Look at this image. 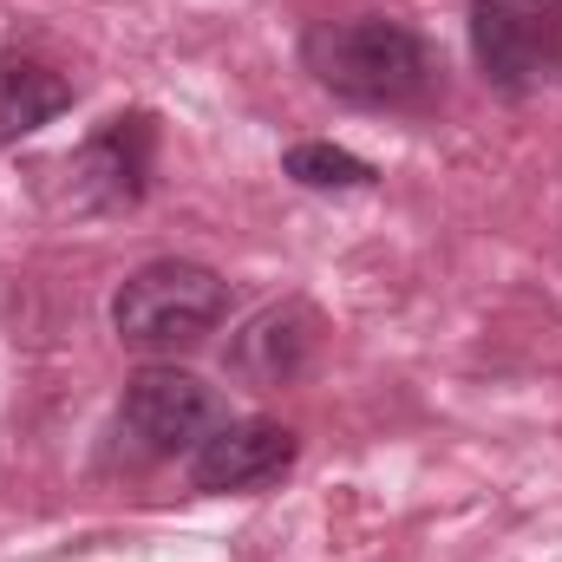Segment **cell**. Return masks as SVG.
<instances>
[{
	"instance_id": "obj_8",
	"label": "cell",
	"mask_w": 562,
	"mask_h": 562,
	"mask_svg": "<svg viewBox=\"0 0 562 562\" xmlns=\"http://www.w3.org/2000/svg\"><path fill=\"white\" fill-rule=\"evenodd\" d=\"M66 105H72V86H66L53 66H40V59H26V53H0V144L33 138V132L53 125Z\"/></svg>"
},
{
	"instance_id": "obj_6",
	"label": "cell",
	"mask_w": 562,
	"mask_h": 562,
	"mask_svg": "<svg viewBox=\"0 0 562 562\" xmlns=\"http://www.w3.org/2000/svg\"><path fill=\"white\" fill-rule=\"evenodd\" d=\"M294 464V431L276 419H229L216 425L196 451H190V484L196 491H262Z\"/></svg>"
},
{
	"instance_id": "obj_1",
	"label": "cell",
	"mask_w": 562,
	"mask_h": 562,
	"mask_svg": "<svg viewBox=\"0 0 562 562\" xmlns=\"http://www.w3.org/2000/svg\"><path fill=\"white\" fill-rule=\"evenodd\" d=\"M307 72L347 99V105H373V112H400L425 105L438 86V59L413 26L386 20V13H360V20H321L301 40Z\"/></svg>"
},
{
	"instance_id": "obj_2",
	"label": "cell",
	"mask_w": 562,
	"mask_h": 562,
	"mask_svg": "<svg viewBox=\"0 0 562 562\" xmlns=\"http://www.w3.org/2000/svg\"><path fill=\"white\" fill-rule=\"evenodd\" d=\"M229 314V281L203 262H144L138 276H125V288L112 294V327L119 340L170 353V347H196L203 334H216Z\"/></svg>"
},
{
	"instance_id": "obj_4",
	"label": "cell",
	"mask_w": 562,
	"mask_h": 562,
	"mask_svg": "<svg viewBox=\"0 0 562 562\" xmlns=\"http://www.w3.org/2000/svg\"><path fill=\"white\" fill-rule=\"evenodd\" d=\"M557 0H477L471 7V53H477V72L504 92V99H524L543 66L557 59Z\"/></svg>"
},
{
	"instance_id": "obj_3",
	"label": "cell",
	"mask_w": 562,
	"mask_h": 562,
	"mask_svg": "<svg viewBox=\"0 0 562 562\" xmlns=\"http://www.w3.org/2000/svg\"><path fill=\"white\" fill-rule=\"evenodd\" d=\"M119 431L132 438V451H144V458L196 451L216 431V393L196 373H183V367H144V373L125 380Z\"/></svg>"
},
{
	"instance_id": "obj_9",
	"label": "cell",
	"mask_w": 562,
	"mask_h": 562,
	"mask_svg": "<svg viewBox=\"0 0 562 562\" xmlns=\"http://www.w3.org/2000/svg\"><path fill=\"white\" fill-rule=\"evenodd\" d=\"M281 170L294 183H307V190H367L373 183V164L353 157V150H340V144H294L281 157Z\"/></svg>"
},
{
	"instance_id": "obj_7",
	"label": "cell",
	"mask_w": 562,
	"mask_h": 562,
	"mask_svg": "<svg viewBox=\"0 0 562 562\" xmlns=\"http://www.w3.org/2000/svg\"><path fill=\"white\" fill-rule=\"evenodd\" d=\"M307 353H314V314L288 301V307L256 314V321L236 334L229 367H236L249 386H288V380L307 367Z\"/></svg>"
},
{
	"instance_id": "obj_5",
	"label": "cell",
	"mask_w": 562,
	"mask_h": 562,
	"mask_svg": "<svg viewBox=\"0 0 562 562\" xmlns=\"http://www.w3.org/2000/svg\"><path fill=\"white\" fill-rule=\"evenodd\" d=\"M150 150H157V132H150L144 112L112 119L99 138H86L66 157L72 210H132L144 196V183H150Z\"/></svg>"
}]
</instances>
